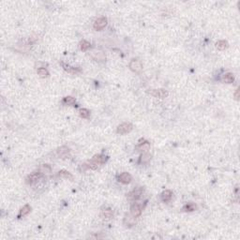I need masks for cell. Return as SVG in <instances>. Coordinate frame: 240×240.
<instances>
[{
    "instance_id": "cell-1",
    "label": "cell",
    "mask_w": 240,
    "mask_h": 240,
    "mask_svg": "<svg viewBox=\"0 0 240 240\" xmlns=\"http://www.w3.org/2000/svg\"><path fill=\"white\" fill-rule=\"evenodd\" d=\"M107 160H108V157L105 156V155H96V156H94L91 159V160L87 161V163H84V167H86L87 169H91V170H96L100 165L104 164Z\"/></svg>"
},
{
    "instance_id": "cell-2",
    "label": "cell",
    "mask_w": 240,
    "mask_h": 240,
    "mask_svg": "<svg viewBox=\"0 0 240 240\" xmlns=\"http://www.w3.org/2000/svg\"><path fill=\"white\" fill-rule=\"evenodd\" d=\"M144 193V188L143 187H138L132 191L129 192L127 194V198L129 201H137L138 199H140L142 194Z\"/></svg>"
},
{
    "instance_id": "cell-3",
    "label": "cell",
    "mask_w": 240,
    "mask_h": 240,
    "mask_svg": "<svg viewBox=\"0 0 240 240\" xmlns=\"http://www.w3.org/2000/svg\"><path fill=\"white\" fill-rule=\"evenodd\" d=\"M132 129H133L132 124H130V123H122L117 128V134L124 135V134H127V133L130 132V131L132 130Z\"/></svg>"
},
{
    "instance_id": "cell-4",
    "label": "cell",
    "mask_w": 240,
    "mask_h": 240,
    "mask_svg": "<svg viewBox=\"0 0 240 240\" xmlns=\"http://www.w3.org/2000/svg\"><path fill=\"white\" fill-rule=\"evenodd\" d=\"M129 68L131 71H133L135 73H140L143 69V66H142V63L140 60L138 59H131L129 64Z\"/></svg>"
},
{
    "instance_id": "cell-5",
    "label": "cell",
    "mask_w": 240,
    "mask_h": 240,
    "mask_svg": "<svg viewBox=\"0 0 240 240\" xmlns=\"http://www.w3.org/2000/svg\"><path fill=\"white\" fill-rule=\"evenodd\" d=\"M149 94L155 98L158 99H165L168 97L169 93L166 89H162V88H159V89H153L149 92Z\"/></svg>"
},
{
    "instance_id": "cell-6",
    "label": "cell",
    "mask_w": 240,
    "mask_h": 240,
    "mask_svg": "<svg viewBox=\"0 0 240 240\" xmlns=\"http://www.w3.org/2000/svg\"><path fill=\"white\" fill-rule=\"evenodd\" d=\"M106 26H107V19L105 17H100L95 21L94 25H93V27H94V29L97 31H102Z\"/></svg>"
},
{
    "instance_id": "cell-7",
    "label": "cell",
    "mask_w": 240,
    "mask_h": 240,
    "mask_svg": "<svg viewBox=\"0 0 240 240\" xmlns=\"http://www.w3.org/2000/svg\"><path fill=\"white\" fill-rule=\"evenodd\" d=\"M142 211H143L142 205L137 204V203L131 205V206H130V214H131V216H133L134 218H138V217H140L141 214H142Z\"/></svg>"
},
{
    "instance_id": "cell-8",
    "label": "cell",
    "mask_w": 240,
    "mask_h": 240,
    "mask_svg": "<svg viewBox=\"0 0 240 240\" xmlns=\"http://www.w3.org/2000/svg\"><path fill=\"white\" fill-rule=\"evenodd\" d=\"M43 174L41 172H37V173H33V174H31L29 175L27 177H26V183L29 184V185H32L36 182H38V180H40L41 177H42Z\"/></svg>"
},
{
    "instance_id": "cell-9",
    "label": "cell",
    "mask_w": 240,
    "mask_h": 240,
    "mask_svg": "<svg viewBox=\"0 0 240 240\" xmlns=\"http://www.w3.org/2000/svg\"><path fill=\"white\" fill-rule=\"evenodd\" d=\"M131 180H132V176H131L129 173L123 172L118 175V181L122 184H129L130 183Z\"/></svg>"
},
{
    "instance_id": "cell-10",
    "label": "cell",
    "mask_w": 240,
    "mask_h": 240,
    "mask_svg": "<svg viewBox=\"0 0 240 240\" xmlns=\"http://www.w3.org/2000/svg\"><path fill=\"white\" fill-rule=\"evenodd\" d=\"M60 65L62 66V68H64V71H66L68 73H71V74H76V73H79L81 72V68H73L71 66H69L66 63H64V62H60Z\"/></svg>"
},
{
    "instance_id": "cell-11",
    "label": "cell",
    "mask_w": 240,
    "mask_h": 240,
    "mask_svg": "<svg viewBox=\"0 0 240 240\" xmlns=\"http://www.w3.org/2000/svg\"><path fill=\"white\" fill-rule=\"evenodd\" d=\"M136 148L138 151H143L144 153H145L150 149V143L148 141H144L143 143L139 144L136 146Z\"/></svg>"
},
{
    "instance_id": "cell-12",
    "label": "cell",
    "mask_w": 240,
    "mask_h": 240,
    "mask_svg": "<svg viewBox=\"0 0 240 240\" xmlns=\"http://www.w3.org/2000/svg\"><path fill=\"white\" fill-rule=\"evenodd\" d=\"M57 155L62 159H66V158L69 157V149L67 147V146H61V147L58 148V150H57Z\"/></svg>"
},
{
    "instance_id": "cell-13",
    "label": "cell",
    "mask_w": 240,
    "mask_h": 240,
    "mask_svg": "<svg viewBox=\"0 0 240 240\" xmlns=\"http://www.w3.org/2000/svg\"><path fill=\"white\" fill-rule=\"evenodd\" d=\"M100 216H102V219H105V220H110L113 218L114 216V212L111 208H106V209H103L100 212Z\"/></svg>"
},
{
    "instance_id": "cell-14",
    "label": "cell",
    "mask_w": 240,
    "mask_h": 240,
    "mask_svg": "<svg viewBox=\"0 0 240 240\" xmlns=\"http://www.w3.org/2000/svg\"><path fill=\"white\" fill-rule=\"evenodd\" d=\"M172 197H173V192L171 190H164L163 192L161 193V199H162V201H163L164 203L170 202L171 199H172Z\"/></svg>"
},
{
    "instance_id": "cell-15",
    "label": "cell",
    "mask_w": 240,
    "mask_h": 240,
    "mask_svg": "<svg viewBox=\"0 0 240 240\" xmlns=\"http://www.w3.org/2000/svg\"><path fill=\"white\" fill-rule=\"evenodd\" d=\"M58 175L60 177H62V178H65V179L71 180V181L73 180V175L71 173H69V172L66 171V170H61V171L58 173Z\"/></svg>"
},
{
    "instance_id": "cell-16",
    "label": "cell",
    "mask_w": 240,
    "mask_h": 240,
    "mask_svg": "<svg viewBox=\"0 0 240 240\" xmlns=\"http://www.w3.org/2000/svg\"><path fill=\"white\" fill-rule=\"evenodd\" d=\"M150 159H151V155L148 154L147 152H145L140 157V160H139V162H140V163H143V164H145V163H148Z\"/></svg>"
},
{
    "instance_id": "cell-17",
    "label": "cell",
    "mask_w": 240,
    "mask_h": 240,
    "mask_svg": "<svg viewBox=\"0 0 240 240\" xmlns=\"http://www.w3.org/2000/svg\"><path fill=\"white\" fill-rule=\"evenodd\" d=\"M222 81L226 84H232L234 81H235V77H234V74L233 73H226L224 74L223 77H222Z\"/></svg>"
},
{
    "instance_id": "cell-18",
    "label": "cell",
    "mask_w": 240,
    "mask_h": 240,
    "mask_svg": "<svg viewBox=\"0 0 240 240\" xmlns=\"http://www.w3.org/2000/svg\"><path fill=\"white\" fill-rule=\"evenodd\" d=\"M30 210H31V207L28 205H26L25 206H23V208L20 210V213L18 215V218L20 219V218H22V217L26 216L30 212Z\"/></svg>"
},
{
    "instance_id": "cell-19",
    "label": "cell",
    "mask_w": 240,
    "mask_h": 240,
    "mask_svg": "<svg viewBox=\"0 0 240 240\" xmlns=\"http://www.w3.org/2000/svg\"><path fill=\"white\" fill-rule=\"evenodd\" d=\"M228 42L226 41H219L218 42L216 43V46H217V48H218L220 51H223V50H225L228 48Z\"/></svg>"
},
{
    "instance_id": "cell-20",
    "label": "cell",
    "mask_w": 240,
    "mask_h": 240,
    "mask_svg": "<svg viewBox=\"0 0 240 240\" xmlns=\"http://www.w3.org/2000/svg\"><path fill=\"white\" fill-rule=\"evenodd\" d=\"M124 223L127 224V225H129V226H132V225H134V223H135V218L133 216L130 217L129 215H126L125 216V220H124Z\"/></svg>"
},
{
    "instance_id": "cell-21",
    "label": "cell",
    "mask_w": 240,
    "mask_h": 240,
    "mask_svg": "<svg viewBox=\"0 0 240 240\" xmlns=\"http://www.w3.org/2000/svg\"><path fill=\"white\" fill-rule=\"evenodd\" d=\"M196 208H197V205L194 203H189L183 207V210L188 211V212H192V211L196 210Z\"/></svg>"
},
{
    "instance_id": "cell-22",
    "label": "cell",
    "mask_w": 240,
    "mask_h": 240,
    "mask_svg": "<svg viewBox=\"0 0 240 240\" xmlns=\"http://www.w3.org/2000/svg\"><path fill=\"white\" fill-rule=\"evenodd\" d=\"M37 73L40 75L41 78H46V77H48L49 76V71H47L46 68H38V71H37Z\"/></svg>"
},
{
    "instance_id": "cell-23",
    "label": "cell",
    "mask_w": 240,
    "mask_h": 240,
    "mask_svg": "<svg viewBox=\"0 0 240 240\" xmlns=\"http://www.w3.org/2000/svg\"><path fill=\"white\" fill-rule=\"evenodd\" d=\"M91 47V44H90V42H88V41H82L81 42H80V49L83 51V52H86V51H87L89 48Z\"/></svg>"
},
{
    "instance_id": "cell-24",
    "label": "cell",
    "mask_w": 240,
    "mask_h": 240,
    "mask_svg": "<svg viewBox=\"0 0 240 240\" xmlns=\"http://www.w3.org/2000/svg\"><path fill=\"white\" fill-rule=\"evenodd\" d=\"M40 172H41L42 174H50L52 172V168L48 164H42L40 167Z\"/></svg>"
},
{
    "instance_id": "cell-25",
    "label": "cell",
    "mask_w": 240,
    "mask_h": 240,
    "mask_svg": "<svg viewBox=\"0 0 240 240\" xmlns=\"http://www.w3.org/2000/svg\"><path fill=\"white\" fill-rule=\"evenodd\" d=\"M63 103L66 104V105H72L75 103V99L72 98V97H65L63 99Z\"/></svg>"
},
{
    "instance_id": "cell-26",
    "label": "cell",
    "mask_w": 240,
    "mask_h": 240,
    "mask_svg": "<svg viewBox=\"0 0 240 240\" xmlns=\"http://www.w3.org/2000/svg\"><path fill=\"white\" fill-rule=\"evenodd\" d=\"M79 114H80V117H83V118H89V117H90V111L87 110V109H81L79 111Z\"/></svg>"
},
{
    "instance_id": "cell-27",
    "label": "cell",
    "mask_w": 240,
    "mask_h": 240,
    "mask_svg": "<svg viewBox=\"0 0 240 240\" xmlns=\"http://www.w3.org/2000/svg\"><path fill=\"white\" fill-rule=\"evenodd\" d=\"M238 98H239V89H236L235 93V99L236 100H238Z\"/></svg>"
}]
</instances>
